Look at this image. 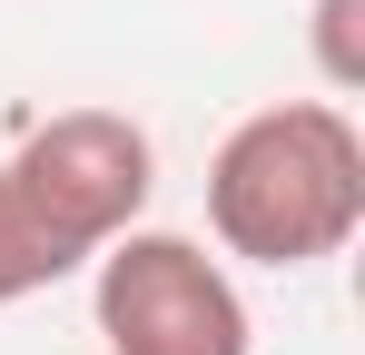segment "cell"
<instances>
[{
  "instance_id": "6da1fadb",
  "label": "cell",
  "mask_w": 365,
  "mask_h": 355,
  "mask_svg": "<svg viewBox=\"0 0 365 355\" xmlns=\"http://www.w3.org/2000/svg\"><path fill=\"white\" fill-rule=\"evenodd\" d=\"M365 227V138L346 99L247 109L207 158V237L247 267H326Z\"/></svg>"
},
{
  "instance_id": "7a4b0ae2",
  "label": "cell",
  "mask_w": 365,
  "mask_h": 355,
  "mask_svg": "<svg viewBox=\"0 0 365 355\" xmlns=\"http://www.w3.org/2000/svg\"><path fill=\"white\" fill-rule=\"evenodd\" d=\"M89 316L109 355H257L237 277L178 227H128L89 257Z\"/></svg>"
},
{
  "instance_id": "3957f363",
  "label": "cell",
  "mask_w": 365,
  "mask_h": 355,
  "mask_svg": "<svg viewBox=\"0 0 365 355\" xmlns=\"http://www.w3.org/2000/svg\"><path fill=\"white\" fill-rule=\"evenodd\" d=\"M0 168L30 187V207L79 247L99 257L109 237H128L148 217V187H158V148L128 109H50L40 128H20V148Z\"/></svg>"
},
{
  "instance_id": "277c9868",
  "label": "cell",
  "mask_w": 365,
  "mask_h": 355,
  "mask_svg": "<svg viewBox=\"0 0 365 355\" xmlns=\"http://www.w3.org/2000/svg\"><path fill=\"white\" fill-rule=\"evenodd\" d=\"M89 257L69 247L40 207H30V187L0 168V306H30V296H50V287H69Z\"/></svg>"
},
{
  "instance_id": "5b68a950",
  "label": "cell",
  "mask_w": 365,
  "mask_h": 355,
  "mask_svg": "<svg viewBox=\"0 0 365 355\" xmlns=\"http://www.w3.org/2000/svg\"><path fill=\"white\" fill-rule=\"evenodd\" d=\"M306 50H316L326 99H356L365 89V0H316L306 10Z\"/></svg>"
}]
</instances>
